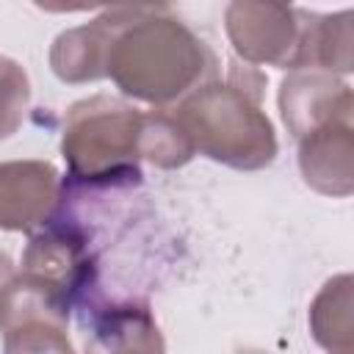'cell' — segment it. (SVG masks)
Segmentation results:
<instances>
[{"mask_svg":"<svg viewBox=\"0 0 354 354\" xmlns=\"http://www.w3.org/2000/svg\"><path fill=\"white\" fill-rule=\"evenodd\" d=\"M213 66L207 44L183 19L152 6L133 8L108 55V77L116 88L158 108L188 97Z\"/></svg>","mask_w":354,"mask_h":354,"instance_id":"1","label":"cell"},{"mask_svg":"<svg viewBox=\"0 0 354 354\" xmlns=\"http://www.w3.org/2000/svg\"><path fill=\"white\" fill-rule=\"evenodd\" d=\"M266 75L249 64H230L227 80H207L180 100L174 119L188 133L194 149L216 163L257 171L277 158V133L260 97Z\"/></svg>","mask_w":354,"mask_h":354,"instance_id":"2","label":"cell"},{"mask_svg":"<svg viewBox=\"0 0 354 354\" xmlns=\"http://www.w3.org/2000/svg\"><path fill=\"white\" fill-rule=\"evenodd\" d=\"M141 111L130 102L94 94L69 105L61 133L66 191L124 188L141 180L138 169Z\"/></svg>","mask_w":354,"mask_h":354,"instance_id":"3","label":"cell"},{"mask_svg":"<svg viewBox=\"0 0 354 354\" xmlns=\"http://www.w3.org/2000/svg\"><path fill=\"white\" fill-rule=\"evenodd\" d=\"M310 22L313 14L282 3L235 0L224 11L227 36L243 64L282 66L290 72L304 69Z\"/></svg>","mask_w":354,"mask_h":354,"instance_id":"4","label":"cell"},{"mask_svg":"<svg viewBox=\"0 0 354 354\" xmlns=\"http://www.w3.org/2000/svg\"><path fill=\"white\" fill-rule=\"evenodd\" d=\"M22 274L44 282L69 307L86 299L97 277L91 230L66 216H55L30 235L22 254Z\"/></svg>","mask_w":354,"mask_h":354,"instance_id":"5","label":"cell"},{"mask_svg":"<svg viewBox=\"0 0 354 354\" xmlns=\"http://www.w3.org/2000/svg\"><path fill=\"white\" fill-rule=\"evenodd\" d=\"M61 180L50 160H6L0 163V230H41L58 210Z\"/></svg>","mask_w":354,"mask_h":354,"instance_id":"6","label":"cell"},{"mask_svg":"<svg viewBox=\"0 0 354 354\" xmlns=\"http://www.w3.org/2000/svg\"><path fill=\"white\" fill-rule=\"evenodd\" d=\"M279 113L288 133L301 141L335 119H348L354 113V97L337 75L296 69L279 86Z\"/></svg>","mask_w":354,"mask_h":354,"instance_id":"7","label":"cell"},{"mask_svg":"<svg viewBox=\"0 0 354 354\" xmlns=\"http://www.w3.org/2000/svg\"><path fill=\"white\" fill-rule=\"evenodd\" d=\"M83 326L86 354H166L163 335L147 301L86 304Z\"/></svg>","mask_w":354,"mask_h":354,"instance_id":"8","label":"cell"},{"mask_svg":"<svg viewBox=\"0 0 354 354\" xmlns=\"http://www.w3.org/2000/svg\"><path fill=\"white\" fill-rule=\"evenodd\" d=\"M133 8H108L97 19L69 28L55 36L50 47V69L64 83H94L108 77V55L119 28L130 19Z\"/></svg>","mask_w":354,"mask_h":354,"instance_id":"9","label":"cell"},{"mask_svg":"<svg viewBox=\"0 0 354 354\" xmlns=\"http://www.w3.org/2000/svg\"><path fill=\"white\" fill-rule=\"evenodd\" d=\"M299 169L304 183L324 196L354 191V124L335 119L299 141Z\"/></svg>","mask_w":354,"mask_h":354,"instance_id":"10","label":"cell"},{"mask_svg":"<svg viewBox=\"0 0 354 354\" xmlns=\"http://www.w3.org/2000/svg\"><path fill=\"white\" fill-rule=\"evenodd\" d=\"M69 310L72 307L55 290H50L44 282H39L28 274H17L0 296V332L6 335L8 329L25 326V324L66 326Z\"/></svg>","mask_w":354,"mask_h":354,"instance_id":"11","label":"cell"},{"mask_svg":"<svg viewBox=\"0 0 354 354\" xmlns=\"http://www.w3.org/2000/svg\"><path fill=\"white\" fill-rule=\"evenodd\" d=\"M351 274L332 277L310 304V335L329 351H346L354 343Z\"/></svg>","mask_w":354,"mask_h":354,"instance_id":"12","label":"cell"},{"mask_svg":"<svg viewBox=\"0 0 354 354\" xmlns=\"http://www.w3.org/2000/svg\"><path fill=\"white\" fill-rule=\"evenodd\" d=\"M304 69H318L329 75H346L354 69L348 8L337 14H313L304 50Z\"/></svg>","mask_w":354,"mask_h":354,"instance_id":"13","label":"cell"},{"mask_svg":"<svg viewBox=\"0 0 354 354\" xmlns=\"http://www.w3.org/2000/svg\"><path fill=\"white\" fill-rule=\"evenodd\" d=\"M196 155L188 133L169 111L141 113L138 130V158L149 160L158 169H180Z\"/></svg>","mask_w":354,"mask_h":354,"instance_id":"14","label":"cell"},{"mask_svg":"<svg viewBox=\"0 0 354 354\" xmlns=\"http://www.w3.org/2000/svg\"><path fill=\"white\" fill-rule=\"evenodd\" d=\"M30 105V80L22 64L0 55V141L11 138L28 113Z\"/></svg>","mask_w":354,"mask_h":354,"instance_id":"15","label":"cell"},{"mask_svg":"<svg viewBox=\"0 0 354 354\" xmlns=\"http://www.w3.org/2000/svg\"><path fill=\"white\" fill-rule=\"evenodd\" d=\"M3 354H75L66 326L25 324L3 335Z\"/></svg>","mask_w":354,"mask_h":354,"instance_id":"16","label":"cell"},{"mask_svg":"<svg viewBox=\"0 0 354 354\" xmlns=\"http://www.w3.org/2000/svg\"><path fill=\"white\" fill-rule=\"evenodd\" d=\"M17 277V271H14V263H11V257L0 249V296H3V290L8 288V282Z\"/></svg>","mask_w":354,"mask_h":354,"instance_id":"17","label":"cell"},{"mask_svg":"<svg viewBox=\"0 0 354 354\" xmlns=\"http://www.w3.org/2000/svg\"><path fill=\"white\" fill-rule=\"evenodd\" d=\"M235 354H268V351H260V348H238Z\"/></svg>","mask_w":354,"mask_h":354,"instance_id":"18","label":"cell"},{"mask_svg":"<svg viewBox=\"0 0 354 354\" xmlns=\"http://www.w3.org/2000/svg\"><path fill=\"white\" fill-rule=\"evenodd\" d=\"M335 354H351V348H346V351H335Z\"/></svg>","mask_w":354,"mask_h":354,"instance_id":"19","label":"cell"}]
</instances>
